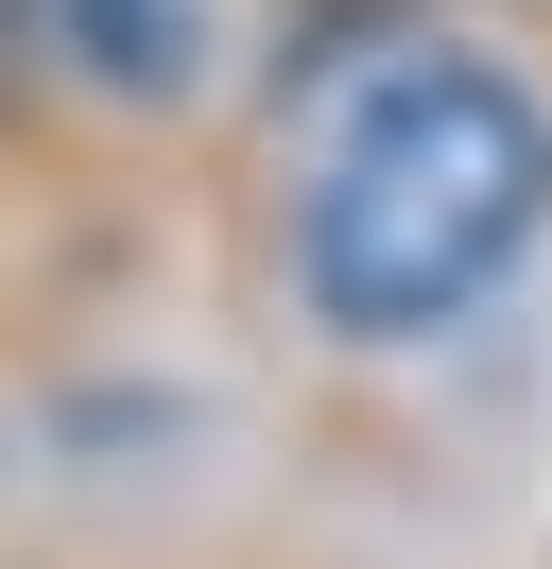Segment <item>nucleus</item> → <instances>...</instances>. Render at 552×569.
<instances>
[{"label": "nucleus", "instance_id": "2", "mask_svg": "<svg viewBox=\"0 0 552 569\" xmlns=\"http://www.w3.org/2000/svg\"><path fill=\"white\" fill-rule=\"evenodd\" d=\"M18 36H34V87H69V104L190 121L225 70V0H18Z\"/></svg>", "mask_w": 552, "mask_h": 569}, {"label": "nucleus", "instance_id": "1", "mask_svg": "<svg viewBox=\"0 0 552 569\" xmlns=\"http://www.w3.org/2000/svg\"><path fill=\"white\" fill-rule=\"evenodd\" d=\"M552 259V87L501 70L466 36H379L310 70L294 208H276V277L294 328L345 362H414L448 328H483Z\"/></svg>", "mask_w": 552, "mask_h": 569}, {"label": "nucleus", "instance_id": "3", "mask_svg": "<svg viewBox=\"0 0 552 569\" xmlns=\"http://www.w3.org/2000/svg\"><path fill=\"white\" fill-rule=\"evenodd\" d=\"M34 104V36H18V0H0V121Z\"/></svg>", "mask_w": 552, "mask_h": 569}]
</instances>
